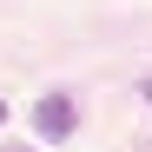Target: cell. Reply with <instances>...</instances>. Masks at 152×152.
<instances>
[{"label": "cell", "instance_id": "1", "mask_svg": "<svg viewBox=\"0 0 152 152\" xmlns=\"http://www.w3.org/2000/svg\"><path fill=\"white\" fill-rule=\"evenodd\" d=\"M73 126H80V113H73L66 93H46L40 106H33V132H40V139H66Z\"/></svg>", "mask_w": 152, "mask_h": 152}, {"label": "cell", "instance_id": "2", "mask_svg": "<svg viewBox=\"0 0 152 152\" xmlns=\"http://www.w3.org/2000/svg\"><path fill=\"white\" fill-rule=\"evenodd\" d=\"M0 119H7V106H0Z\"/></svg>", "mask_w": 152, "mask_h": 152}]
</instances>
